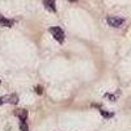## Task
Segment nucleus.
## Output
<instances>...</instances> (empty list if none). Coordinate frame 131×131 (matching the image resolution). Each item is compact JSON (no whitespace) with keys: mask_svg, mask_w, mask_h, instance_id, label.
Segmentation results:
<instances>
[{"mask_svg":"<svg viewBox=\"0 0 131 131\" xmlns=\"http://www.w3.org/2000/svg\"><path fill=\"white\" fill-rule=\"evenodd\" d=\"M49 31L51 33V36L54 37V39L58 41L59 43H63L64 39H66V34H64V31L63 29H60L59 26H51L49 29Z\"/></svg>","mask_w":131,"mask_h":131,"instance_id":"1","label":"nucleus"},{"mask_svg":"<svg viewBox=\"0 0 131 131\" xmlns=\"http://www.w3.org/2000/svg\"><path fill=\"white\" fill-rule=\"evenodd\" d=\"M106 21H107L109 26H112V28H121L122 24L125 23V18L123 17H118V16H109L106 18Z\"/></svg>","mask_w":131,"mask_h":131,"instance_id":"2","label":"nucleus"},{"mask_svg":"<svg viewBox=\"0 0 131 131\" xmlns=\"http://www.w3.org/2000/svg\"><path fill=\"white\" fill-rule=\"evenodd\" d=\"M15 115L18 117V119L21 122H26V119H28V110H25V109H16V110H15Z\"/></svg>","mask_w":131,"mask_h":131,"instance_id":"3","label":"nucleus"},{"mask_svg":"<svg viewBox=\"0 0 131 131\" xmlns=\"http://www.w3.org/2000/svg\"><path fill=\"white\" fill-rule=\"evenodd\" d=\"M0 25L5 26V28H10V26L15 25V20L7 18V17H4L3 15H0Z\"/></svg>","mask_w":131,"mask_h":131,"instance_id":"4","label":"nucleus"},{"mask_svg":"<svg viewBox=\"0 0 131 131\" xmlns=\"http://www.w3.org/2000/svg\"><path fill=\"white\" fill-rule=\"evenodd\" d=\"M43 5L46 9L51 10V12H57V5H55V0H42Z\"/></svg>","mask_w":131,"mask_h":131,"instance_id":"5","label":"nucleus"},{"mask_svg":"<svg viewBox=\"0 0 131 131\" xmlns=\"http://www.w3.org/2000/svg\"><path fill=\"white\" fill-rule=\"evenodd\" d=\"M5 101H8L9 104H12V105H16L18 102V96L16 93H12V94H9L5 97Z\"/></svg>","mask_w":131,"mask_h":131,"instance_id":"6","label":"nucleus"},{"mask_svg":"<svg viewBox=\"0 0 131 131\" xmlns=\"http://www.w3.org/2000/svg\"><path fill=\"white\" fill-rule=\"evenodd\" d=\"M94 106H97V105H94ZM97 107L100 109V113H101V114H102V115H104L105 118H112V117L114 115L113 113H107V112H105L104 109H102V107H100V106H97Z\"/></svg>","mask_w":131,"mask_h":131,"instance_id":"7","label":"nucleus"},{"mask_svg":"<svg viewBox=\"0 0 131 131\" xmlns=\"http://www.w3.org/2000/svg\"><path fill=\"white\" fill-rule=\"evenodd\" d=\"M20 130L21 131H29V127H28L26 122H21L20 123Z\"/></svg>","mask_w":131,"mask_h":131,"instance_id":"8","label":"nucleus"},{"mask_svg":"<svg viewBox=\"0 0 131 131\" xmlns=\"http://www.w3.org/2000/svg\"><path fill=\"white\" fill-rule=\"evenodd\" d=\"M36 93H37V94H42V93H43V88H42L41 85H37V86H36Z\"/></svg>","mask_w":131,"mask_h":131,"instance_id":"9","label":"nucleus"},{"mask_svg":"<svg viewBox=\"0 0 131 131\" xmlns=\"http://www.w3.org/2000/svg\"><path fill=\"white\" fill-rule=\"evenodd\" d=\"M5 102V97H0V105H3Z\"/></svg>","mask_w":131,"mask_h":131,"instance_id":"10","label":"nucleus"},{"mask_svg":"<svg viewBox=\"0 0 131 131\" xmlns=\"http://www.w3.org/2000/svg\"><path fill=\"white\" fill-rule=\"evenodd\" d=\"M70 2H78V0H70Z\"/></svg>","mask_w":131,"mask_h":131,"instance_id":"11","label":"nucleus"},{"mask_svg":"<svg viewBox=\"0 0 131 131\" xmlns=\"http://www.w3.org/2000/svg\"><path fill=\"white\" fill-rule=\"evenodd\" d=\"M0 83H2V81H0Z\"/></svg>","mask_w":131,"mask_h":131,"instance_id":"12","label":"nucleus"}]
</instances>
